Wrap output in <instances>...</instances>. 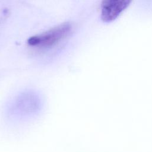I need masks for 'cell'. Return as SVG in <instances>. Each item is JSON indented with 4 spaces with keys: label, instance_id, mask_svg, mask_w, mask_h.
Instances as JSON below:
<instances>
[{
    "label": "cell",
    "instance_id": "6da1fadb",
    "mask_svg": "<svg viewBox=\"0 0 152 152\" xmlns=\"http://www.w3.org/2000/svg\"><path fill=\"white\" fill-rule=\"evenodd\" d=\"M71 28V25L68 23L62 24L44 33L30 37L27 40V43L31 46L51 47L66 36Z\"/></svg>",
    "mask_w": 152,
    "mask_h": 152
},
{
    "label": "cell",
    "instance_id": "7a4b0ae2",
    "mask_svg": "<svg viewBox=\"0 0 152 152\" xmlns=\"http://www.w3.org/2000/svg\"><path fill=\"white\" fill-rule=\"evenodd\" d=\"M132 0H103L101 5V19L110 23L129 6Z\"/></svg>",
    "mask_w": 152,
    "mask_h": 152
}]
</instances>
